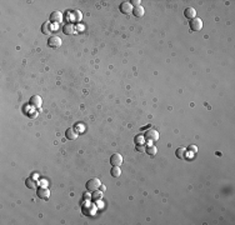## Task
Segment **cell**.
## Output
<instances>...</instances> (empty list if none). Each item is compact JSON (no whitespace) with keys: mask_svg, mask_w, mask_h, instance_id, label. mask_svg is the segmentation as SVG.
Listing matches in <instances>:
<instances>
[{"mask_svg":"<svg viewBox=\"0 0 235 225\" xmlns=\"http://www.w3.org/2000/svg\"><path fill=\"white\" fill-rule=\"evenodd\" d=\"M189 25H190V29L193 31H199L203 28V21H201V19H199V18H194L190 20Z\"/></svg>","mask_w":235,"mask_h":225,"instance_id":"3957f363","label":"cell"},{"mask_svg":"<svg viewBox=\"0 0 235 225\" xmlns=\"http://www.w3.org/2000/svg\"><path fill=\"white\" fill-rule=\"evenodd\" d=\"M100 185H101L100 180L96 179V178H94V179L88 180V183H86V189H88L89 191H98V189L100 188Z\"/></svg>","mask_w":235,"mask_h":225,"instance_id":"7a4b0ae2","label":"cell"},{"mask_svg":"<svg viewBox=\"0 0 235 225\" xmlns=\"http://www.w3.org/2000/svg\"><path fill=\"white\" fill-rule=\"evenodd\" d=\"M188 151H190L191 154H195V153H198V148L195 146V145H190L188 148Z\"/></svg>","mask_w":235,"mask_h":225,"instance_id":"ffe728a7","label":"cell"},{"mask_svg":"<svg viewBox=\"0 0 235 225\" xmlns=\"http://www.w3.org/2000/svg\"><path fill=\"white\" fill-rule=\"evenodd\" d=\"M74 24H71V23H68L67 25H64V28H63V31H64V34H74Z\"/></svg>","mask_w":235,"mask_h":225,"instance_id":"4fadbf2b","label":"cell"},{"mask_svg":"<svg viewBox=\"0 0 235 225\" xmlns=\"http://www.w3.org/2000/svg\"><path fill=\"white\" fill-rule=\"evenodd\" d=\"M38 196L43 199V200H48L50 196V191L45 188H40V189H38Z\"/></svg>","mask_w":235,"mask_h":225,"instance_id":"9c48e42d","label":"cell"},{"mask_svg":"<svg viewBox=\"0 0 235 225\" xmlns=\"http://www.w3.org/2000/svg\"><path fill=\"white\" fill-rule=\"evenodd\" d=\"M110 174H112V176H114V178L120 176L121 171H120V169H119V166H113V169L110 170Z\"/></svg>","mask_w":235,"mask_h":225,"instance_id":"e0dca14e","label":"cell"},{"mask_svg":"<svg viewBox=\"0 0 235 225\" xmlns=\"http://www.w3.org/2000/svg\"><path fill=\"white\" fill-rule=\"evenodd\" d=\"M65 136H67V139H69V140H75L78 138V133L73 129V128H70V129H68L67 131H65Z\"/></svg>","mask_w":235,"mask_h":225,"instance_id":"8fae6325","label":"cell"},{"mask_svg":"<svg viewBox=\"0 0 235 225\" xmlns=\"http://www.w3.org/2000/svg\"><path fill=\"white\" fill-rule=\"evenodd\" d=\"M41 103H43V100H41L40 96H39V95H33L30 98V100H29V105L31 108H34V109H40Z\"/></svg>","mask_w":235,"mask_h":225,"instance_id":"277c9868","label":"cell"},{"mask_svg":"<svg viewBox=\"0 0 235 225\" xmlns=\"http://www.w3.org/2000/svg\"><path fill=\"white\" fill-rule=\"evenodd\" d=\"M25 185H27L29 189H36V183L31 178H28L27 180H25Z\"/></svg>","mask_w":235,"mask_h":225,"instance_id":"2e32d148","label":"cell"},{"mask_svg":"<svg viewBox=\"0 0 235 225\" xmlns=\"http://www.w3.org/2000/svg\"><path fill=\"white\" fill-rule=\"evenodd\" d=\"M185 153H186V149H184V148H179V149H176L175 155H176V158H179V159H185L186 158Z\"/></svg>","mask_w":235,"mask_h":225,"instance_id":"9a60e30c","label":"cell"},{"mask_svg":"<svg viewBox=\"0 0 235 225\" xmlns=\"http://www.w3.org/2000/svg\"><path fill=\"white\" fill-rule=\"evenodd\" d=\"M41 33L43 34H45V35H48L49 33H51V23H43V25H41Z\"/></svg>","mask_w":235,"mask_h":225,"instance_id":"5bb4252c","label":"cell"},{"mask_svg":"<svg viewBox=\"0 0 235 225\" xmlns=\"http://www.w3.org/2000/svg\"><path fill=\"white\" fill-rule=\"evenodd\" d=\"M184 16L185 18H188V19H194V18H197V11H195V9L194 8H186L185 10H184Z\"/></svg>","mask_w":235,"mask_h":225,"instance_id":"30bf717a","label":"cell"},{"mask_svg":"<svg viewBox=\"0 0 235 225\" xmlns=\"http://www.w3.org/2000/svg\"><path fill=\"white\" fill-rule=\"evenodd\" d=\"M61 20H63V16H61V13L60 11H53L50 14V16H49V21L51 23V24H59V23H61Z\"/></svg>","mask_w":235,"mask_h":225,"instance_id":"5b68a950","label":"cell"},{"mask_svg":"<svg viewBox=\"0 0 235 225\" xmlns=\"http://www.w3.org/2000/svg\"><path fill=\"white\" fill-rule=\"evenodd\" d=\"M144 139L148 140V143L153 144V143H155V141H158V139H159V133L156 131V130H154V129H150V130H148V131L144 134Z\"/></svg>","mask_w":235,"mask_h":225,"instance_id":"6da1fadb","label":"cell"},{"mask_svg":"<svg viewBox=\"0 0 235 225\" xmlns=\"http://www.w3.org/2000/svg\"><path fill=\"white\" fill-rule=\"evenodd\" d=\"M149 155H151V156H154L155 154H156V148L154 146V145H149L148 148H146V150H145Z\"/></svg>","mask_w":235,"mask_h":225,"instance_id":"ac0fdd59","label":"cell"},{"mask_svg":"<svg viewBox=\"0 0 235 225\" xmlns=\"http://www.w3.org/2000/svg\"><path fill=\"white\" fill-rule=\"evenodd\" d=\"M93 198H94V199H100V198H101V193H99V191H98V193H94Z\"/></svg>","mask_w":235,"mask_h":225,"instance_id":"603a6c76","label":"cell"},{"mask_svg":"<svg viewBox=\"0 0 235 225\" xmlns=\"http://www.w3.org/2000/svg\"><path fill=\"white\" fill-rule=\"evenodd\" d=\"M140 0H132V1H130V4H133V5H135V6H139L140 5Z\"/></svg>","mask_w":235,"mask_h":225,"instance_id":"7402d4cb","label":"cell"},{"mask_svg":"<svg viewBox=\"0 0 235 225\" xmlns=\"http://www.w3.org/2000/svg\"><path fill=\"white\" fill-rule=\"evenodd\" d=\"M48 45L50 48H59L61 45V39L56 35H53L48 39Z\"/></svg>","mask_w":235,"mask_h":225,"instance_id":"8992f818","label":"cell"},{"mask_svg":"<svg viewBox=\"0 0 235 225\" xmlns=\"http://www.w3.org/2000/svg\"><path fill=\"white\" fill-rule=\"evenodd\" d=\"M119 10H120V13H123V14H130V13H133L132 4L128 3V1H123L119 5Z\"/></svg>","mask_w":235,"mask_h":225,"instance_id":"ba28073f","label":"cell"},{"mask_svg":"<svg viewBox=\"0 0 235 225\" xmlns=\"http://www.w3.org/2000/svg\"><path fill=\"white\" fill-rule=\"evenodd\" d=\"M136 150H138L139 153H144L146 150V148L144 146V144H140V145H136Z\"/></svg>","mask_w":235,"mask_h":225,"instance_id":"44dd1931","label":"cell"},{"mask_svg":"<svg viewBox=\"0 0 235 225\" xmlns=\"http://www.w3.org/2000/svg\"><path fill=\"white\" fill-rule=\"evenodd\" d=\"M133 15L136 16V18H141L143 15H144V8H143L141 5L135 6V8L133 9Z\"/></svg>","mask_w":235,"mask_h":225,"instance_id":"7c38bea8","label":"cell"},{"mask_svg":"<svg viewBox=\"0 0 235 225\" xmlns=\"http://www.w3.org/2000/svg\"><path fill=\"white\" fill-rule=\"evenodd\" d=\"M101 191H105V186H104V185H100V188H99Z\"/></svg>","mask_w":235,"mask_h":225,"instance_id":"cb8c5ba5","label":"cell"},{"mask_svg":"<svg viewBox=\"0 0 235 225\" xmlns=\"http://www.w3.org/2000/svg\"><path fill=\"white\" fill-rule=\"evenodd\" d=\"M110 164L113 166H120L123 164V156L120 154H113L110 156Z\"/></svg>","mask_w":235,"mask_h":225,"instance_id":"52a82bcc","label":"cell"},{"mask_svg":"<svg viewBox=\"0 0 235 225\" xmlns=\"http://www.w3.org/2000/svg\"><path fill=\"white\" fill-rule=\"evenodd\" d=\"M144 135H136V136L134 138V141L136 145H140V144H144Z\"/></svg>","mask_w":235,"mask_h":225,"instance_id":"d6986e66","label":"cell"}]
</instances>
